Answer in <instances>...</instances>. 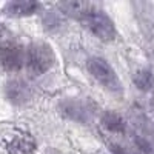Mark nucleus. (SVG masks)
<instances>
[{
    "label": "nucleus",
    "instance_id": "0eeeda50",
    "mask_svg": "<svg viewBox=\"0 0 154 154\" xmlns=\"http://www.w3.org/2000/svg\"><path fill=\"white\" fill-rule=\"evenodd\" d=\"M6 94L11 102L14 103H23L29 99V88L22 80H12L6 85Z\"/></svg>",
    "mask_w": 154,
    "mask_h": 154
},
{
    "label": "nucleus",
    "instance_id": "39448f33",
    "mask_svg": "<svg viewBox=\"0 0 154 154\" xmlns=\"http://www.w3.org/2000/svg\"><path fill=\"white\" fill-rule=\"evenodd\" d=\"M25 62L23 51L16 43H5L0 46V63L8 71H17Z\"/></svg>",
    "mask_w": 154,
    "mask_h": 154
},
{
    "label": "nucleus",
    "instance_id": "1a4fd4ad",
    "mask_svg": "<svg viewBox=\"0 0 154 154\" xmlns=\"http://www.w3.org/2000/svg\"><path fill=\"white\" fill-rule=\"evenodd\" d=\"M134 80L140 89H148L152 85V74L149 71H140V72H137Z\"/></svg>",
    "mask_w": 154,
    "mask_h": 154
},
{
    "label": "nucleus",
    "instance_id": "6e6552de",
    "mask_svg": "<svg viewBox=\"0 0 154 154\" xmlns=\"http://www.w3.org/2000/svg\"><path fill=\"white\" fill-rule=\"evenodd\" d=\"M102 125L106 128V131L109 133H123L125 130V122L122 120L120 116H117L116 112H106L102 119Z\"/></svg>",
    "mask_w": 154,
    "mask_h": 154
},
{
    "label": "nucleus",
    "instance_id": "f03ea898",
    "mask_svg": "<svg viewBox=\"0 0 154 154\" xmlns=\"http://www.w3.org/2000/svg\"><path fill=\"white\" fill-rule=\"evenodd\" d=\"M25 62H26L28 71L32 75H42L54 65L56 62L54 51L48 43H43V42L32 43L26 51Z\"/></svg>",
    "mask_w": 154,
    "mask_h": 154
},
{
    "label": "nucleus",
    "instance_id": "f257e3e1",
    "mask_svg": "<svg viewBox=\"0 0 154 154\" xmlns=\"http://www.w3.org/2000/svg\"><path fill=\"white\" fill-rule=\"evenodd\" d=\"M63 8L66 9L68 14L79 19L89 31L99 38H102V40H112L116 37L114 23L102 9H97L93 5L79 3V2L65 3Z\"/></svg>",
    "mask_w": 154,
    "mask_h": 154
},
{
    "label": "nucleus",
    "instance_id": "20e7f679",
    "mask_svg": "<svg viewBox=\"0 0 154 154\" xmlns=\"http://www.w3.org/2000/svg\"><path fill=\"white\" fill-rule=\"evenodd\" d=\"M5 148L8 154H34L35 140L25 131H16L5 139Z\"/></svg>",
    "mask_w": 154,
    "mask_h": 154
},
{
    "label": "nucleus",
    "instance_id": "7ed1b4c3",
    "mask_svg": "<svg viewBox=\"0 0 154 154\" xmlns=\"http://www.w3.org/2000/svg\"><path fill=\"white\" fill-rule=\"evenodd\" d=\"M88 71L91 75L109 91H119L120 80L109 63L102 57H91L88 60Z\"/></svg>",
    "mask_w": 154,
    "mask_h": 154
},
{
    "label": "nucleus",
    "instance_id": "423d86ee",
    "mask_svg": "<svg viewBox=\"0 0 154 154\" xmlns=\"http://www.w3.org/2000/svg\"><path fill=\"white\" fill-rule=\"evenodd\" d=\"M38 3L31 2V0H14L9 2L5 6V12L11 17H25V16H31L37 11Z\"/></svg>",
    "mask_w": 154,
    "mask_h": 154
}]
</instances>
